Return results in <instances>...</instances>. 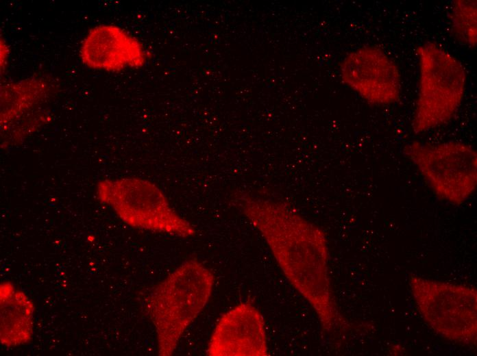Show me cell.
<instances>
[{
	"label": "cell",
	"instance_id": "obj_1",
	"mask_svg": "<svg viewBox=\"0 0 477 356\" xmlns=\"http://www.w3.org/2000/svg\"><path fill=\"white\" fill-rule=\"evenodd\" d=\"M235 205L260 232L293 287L314 310L322 331L347 327L338 309L328 272V242L324 231L290 204L247 193Z\"/></svg>",
	"mask_w": 477,
	"mask_h": 356
},
{
	"label": "cell",
	"instance_id": "obj_2",
	"mask_svg": "<svg viewBox=\"0 0 477 356\" xmlns=\"http://www.w3.org/2000/svg\"><path fill=\"white\" fill-rule=\"evenodd\" d=\"M214 282L210 270L189 259L152 288L146 307L156 330L159 355L173 354L184 331L209 301Z\"/></svg>",
	"mask_w": 477,
	"mask_h": 356
},
{
	"label": "cell",
	"instance_id": "obj_3",
	"mask_svg": "<svg viewBox=\"0 0 477 356\" xmlns=\"http://www.w3.org/2000/svg\"><path fill=\"white\" fill-rule=\"evenodd\" d=\"M419 83L412 129L425 132L448 123L463 99L466 73L462 64L434 42L416 48Z\"/></svg>",
	"mask_w": 477,
	"mask_h": 356
},
{
	"label": "cell",
	"instance_id": "obj_4",
	"mask_svg": "<svg viewBox=\"0 0 477 356\" xmlns=\"http://www.w3.org/2000/svg\"><path fill=\"white\" fill-rule=\"evenodd\" d=\"M97 196L130 227L182 238L195 233L188 221L171 207L164 192L150 181L137 177L98 182Z\"/></svg>",
	"mask_w": 477,
	"mask_h": 356
},
{
	"label": "cell",
	"instance_id": "obj_5",
	"mask_svg": "<svg viewBox=\"0 0 477 356\" xmlns=\"http://www.w3.org/2000/svg\"><path fill=\"white\" fill-rule=\"evenodd\" d=\"M408 284L425 322L456 343L474 345L477 338V291L474 287L413 275Z\"/></svg>",
	"mask_w": 477,
	"mask_h": 356
},
{
	"label": "cell",
	"instance_id": "obj_6",
	"mask_svg": "<svg viewBox=\"0 0 477 356\" xmlns=\"http://www.w3.org/2000/svg\"><path fill=\"white\" fill-rule=\"evenodd\" d=\"M403 152L439 199L460 205L474 193L477 153L472 146L456 141L437 144L412 141Z\"/></svg>",
	"mask_w": 477,
	"mask_h": 356
},
{
	"label": "cell",
	"instance_id": "obj_7",
	"mask_svg": "<svg viewBox=\"0 0 477 356\" xmlns=\"http://www.w3.org/2000/svg\"><path fill=\"white\" fill-rule=\"evenodd\" d=\"M342 81L370 104L387 105L401 96L397 64L381 49L371 45L347 53L340 63Z\"/></svg>",
	"mask_w": 477,
	"mask_h": 356
},
{
	"label": "cell",
	"instance_id": "obj_8",
	"mask_svg": "<svg viewBox=\"0 0 477 356\" xmlns=\"http://www.w3.org/2000/svg\"><path fill=\"white\" fill-rule=\"evenodd\" d=\"M78 55L86 68L112 73L142 68L151 58L138 38L114 23L90 27L80 41Z\"/></svg>",
	"mask_w": 477,
	"mask_h": 356
},
{
	"label": "cell",
	"instance_id": "obj_9",
	"mask_svg": "<svg viewBox=\"0 0 477 356\" xmlns=\"http://www.w3.org/2000/svg\"><path fill=\"white\" fill-rule=\"evenodd\" d=\"M210 356L269 355L264 318L249 303H241L219 319L207 347Z\"/></svg>",
	"mask_w": 477,
	"mask_h": 356
},
{
	"label": "cell",
	"instance_id": "obj_10",
	"mask_svg": "<svg viewBox=\"0 0 477 356\" xmlns=\"http://www.w3.org/2000/svg\"><path fill=\"white\" fill-rule=\"evenodd\" d=\"M56 86L47 77L33 75L1 86V126L3 127L34 111L55 92Z\"/></svg>",
	"mask_w": 477,
	"mask_h": 356
},
{
	"label": "cell",
	"instance_id": "obj_11",
	"mask_svg": "<svg viewBox=\"0 0 477 356\" xmlns=\"http://www.w3.org/2000/svg\"><path fill=\"white\" fill-rule=\"evenodd\" d=\"M1 342L8 347L28 343L33 332L34 304L7 281L1 285Z\"/></svg>",
	"mask_w": 477,
	"mask_h": 356
},
{
	"label": "cell",
	"instance_id": "obj_12",
	"mask_svg": "<svg viewBox=\"0 0 477 356\" xmlns=\"http://www.w3.org/2000/svg\"><path fill=\"white\" fill-rule=\"evenodd\" d=\"M476 1L457 0L450 13V24L454 36L470 47L476 45Z\"/></svg>",
	"mask_w": 477,
	"mask_h": 356
},
{
	"label": "cell",
	"instance_id": "obj_13",
	"mask_svg": "<svg viewBox=\"0 0 477 356\" xmlns=\"http://www.w3.org/2000/svg\"><path fill=\"white\" fill-rule=\"evenodd\" d=\"M50 119L48 112L45 111H33L25 115L11 124L1 127V140H8V144L25 138L32 132L47 123Z\"/></svg>",
	"mask_w": 477,
	"mask_h": 356
},
{
	"label": "cell",
	"instance_id": "obj_14",
	"mask_svg": "<svg viewBox=\"0 0 477 356\" xmlns=\"http://www.w3.org/2000/svg\"><path fill=\"white\" fill-rule=\"evenodd\" d=\"M1 75H2L8 65L9 58H10V47L6 41V40L1 36Z\"/></svg>",
	"mask_w": 477,
	"mask_h": 356
}]
</instances>
